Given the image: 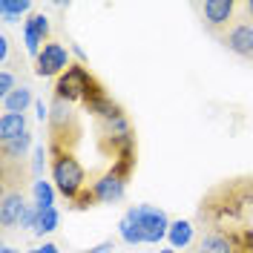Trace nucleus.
Segmentation results:
<instances>
[{
    "label": "nucleus",
    "mask_w": 253,
    "mask_h": 253,
    "mask_svg": "<svg viewBox=\"0 0 253 253\" xmlns=\"http://www.w3.org/2000/svg\"><path fill=\"white\" fill-rule=\"evenodd\" d=\"M86 107H89V112H95V115H98V118H104V121H112V118L124 115V112H121V107H118L112 98H107V95H98V98H92Z\"/></svg>",
    "instance_id": "nucleus-12"
},
{
    "label": "nucleus",
    "mask_w": 253,
    "mask_h": 253,
    "mask_svg": "<svg viewBox=\"0 0 253 253\" xmlns=\"http://www.w3.org/2000/svg\"><path fill=\"white\" fill-rule=\"evenodd\" d=\"M196 253H233V242L224 236V233H216L210 230L199 239V251Z\"/></svg>",
    "instance_id": "nucleus-10"
},
{
    "label": "nucleus",
    "mask_w": 253,
    "mask_h": 253,
    "mask_svg": "<svg viewBox=\"0 0 253 253\" xmlns=\"http://www.w3.org/2000/svg\"><path fill=\"white\" fill-rule=\"evenodd\" d=\"M49 121H52V129H55V135H58V132H61V126H66L69 121H72V110H69V104L61 101V98H55V107H52Z\"/></svg>",
    "instance_id": "nucleus-15"
},
{
    "label": "nucleus",
    "mask_w": 253,
    "mask_h": 253,
    "mask_svg": "<svg viewBox=\"0 0 253 253\" xmlns=\"http://www.w3.org/2000/svg\"><path fill=\"white\" fill-rule=\"evenodd\" d=\"M193 9L202 17V26H205L213 38H224L227 29L236 23V12L239 3L233 0H205V3H193Z\"/></svg>",
    "instance_id": "nucleus-2"
},
{
    "label": "nucleus",
    "mask_w": 253,
    "mask_h": 253,
    "mask_svg": "<svg viewBox=\"0 0 253 253\" xmlns=\"http://www.w3.org/2000/svg\"><path fill=\"white\" fill-rule=\"evenodd\" d=\"M23 132H29L23 115H3V118H0V141H3V144L20 138Z\"/></svg>",
    "instance_id": "nucleus-11"
},
{
    "label": "nucleus",
    "mask_w": 253,
    "mask_h": 253,
    "mask_svg": "<svg viewBox=\"0 0 253 253\" xmlns=\"http://www.w3.org/2000/svg\"><path fill=\"white\" fill-rule=\"evenodd\" d=\"M35 110H38V121H49V115H52V110H49L43 101H35Z\"/></svg>",
    "instance_id": "nucleus-26"
},
{
    "label": "nucleus",
    "mask_w": 253,
    "mask_h": 253,
    "mask_svg": "<svg viewBox=\"0 0 253 253\" xmlns=\"http://www.w3.org/2000/svg\"><path fill=\"white\" fill-rule=\"evenodd\" d=\"M43 167H46V150H43V144H41V147H35V158H32V173L41 178Z\"/></svg>",
    "instance_id": "nucleus-24"
},
{
    "label": "nucleus",
    "mask_w": 253,
    "mask_h": 253,
    "mask_svg": "<svg viewBox=\"0 0 253 253\" xmlns=\"http://www.w3.org/2000/svg\"><path fill=\"white\" fill-rule=\"evenodd\" d=\"M63 69H69V52L61 43H43L38 61H35V75L52 78V75H61Z\"/></svg>",
    "instance_id": "nucleus-6"
},
{
    "label": "nucleus",
    "mask_w": 253,
    "mask_h": 253,
    "mask_svg": "<svg viewBox=\"0 0 253 253\" xmlns=\"http://www.w3.org/2000/svg\"><path fill=\"white\" fill-rule=\"evenodd\" d=\"M124 178H121V175L118 173H107V175H101V178H98V181H92V190H89V193H92V202H101V205H115V202H121V199H124Z\"/></svg>",
    "instance_id": "nucleus-7"
},
{
    "label": "nucleus",
    "mask_w": 253,
    "mask_h": 253,
    "mask_svg": "<svg viewBox=\"0 0 253 253\" xmlns=\"http://www.w3.org/2000/svg\"><path fill=\"white\" fill-rule=\"evenodd\" d=\"M38 219H41V207L29 205V210H26L23 219H20V227H23V230H38Z\"/></svg>",
    "instance_id": "nucleus-22"
},
{
    "label": "nucleus",
    "mask_w": 253,
    "mask_h": 253,
    "mask_svg": "<svg viewBox=\"0 0 253 253\" xmlns=\"http://www.w3.org/2000/svg\"><path fill=\"white\" fill-rule=\"evenodd\" d=\"M26 20H29L32 26H35V32H38V35L46 41V38H49V17H46V15H41V12H35V15H29ZM46 43H49V41H46Z\"/></svg>",
    "instance_id": "nucleus-21"
},
{
    "label": "nucleus",
    "mask_w": 253,
    "mask_h": 253,
    "mask_svg": "<svg viewBox=\"0 0 253 253\" xmlns=\"http://www.w3.org/2000/svg\"><path fill=\"white\" fill-rule=\"evenodd\" d=\"M52 178H55V187L61 190L66 199H78V193L84 190V181H86L84 167L78 164V158L66 156V153L55 158V164H52Z\"/></svg>",
    "instance_id": "nucleus-4"
},
{
    "label": "nucleus",
    "mask_w": 253,
    "mask_h": 253,
    "mask_svg": "<svg viewBox=\"0 0 253 253\" xmlns=\"http://www.w3.org/2000/svg\"><path fill=\"white\" fill-rule=\"evenodd\" d=\"M221 43L230 49L233 55L253 61V23L248 17H236V23L227 29V35L221 38Z\"/></svg>",
    "instance_id": "nucleus-5"
},
{
    "label": "nucleus",
    "mask_w": 253,
    "mask_h": 253,
    "mask_svg": "<svg viewBox=\"0 0 253 253\" xmlns=\"http://www.w3.org/2000/svg\"><path fill=\"white\" fill-rule=\"evenodd\" d=\"M32 193H35V205L38 207H55V190H52L49 181H43V178L32 181Z\"/></svg>",
    "instance_id": "nucleus-16"
},
{
    "label": "nucleus",
    "mask_w": 253,
    "mask_h": 253,
    "mask_svg": "<svg viewBox=\"0 0 253 253\" xmlns=\"http://www.w3.org/2000/svg\"><path fill=\"white\" fill-rule=\"evenodd\" d=\"M58 227V210L55 207H41V219H38V230L35 233H52Z\"/></svg>",
    "instance_id": "nucleus-19"
},
{
    "label": "nucleus",
    "mask_w": 253,
    "mask_h": 253,
    "mask_svg": "<svg viewBox=\"0 0 253 253\" xmlns=\"http://www.w3.org/2000/svg\"><path fill=\"white\" fill-rule=\"evenodd\" d=\"M6 61H9V38L0 35V63L6 66Z\"/></svg>",
    "instance_id": "nucleus-27"
},
{
    "label": "nucleus",
    "mask_w": 253,
    "mask_h": 253,
    "mask_svg": "<svg viewBox=\"0 0 253 253\" xmlns=\"http://www.w3.org/2000/svg\"><path fill=\"white\" fill-rule=\"evenodd\" d=\"M26 210H29V205L20 190H3V199H0V224L3 227H15V224L20 227V219Z\"/></svg>",
    "instance_id": "nucleus-8"
},
{
    "label": "nucleus",
    "mask_w": 253,
    "mask_h": 253,
    "mask_svg": "<svg viewBox=\"0 0 253 253\" xmlns=\"http://www.w3.org/2000/svg\"><path fill=\"white\" fill-rule=\"evenodd\" d=\"M29 144H32V132H23L20 138L3 144V156L6 158H23V153L29 150Z\"/></svg>",
    "instance_id": "nucleus-17"
},
{
    "label": "nucleus",
    "mask_w": 253,
    "mask_h": 253,
    "mask_svg": "<svg viewBox=\"0 0 253 253\" xmlns=\"http://www.w3.org/2000/svg\"><path fill=\"white\" fill-rule=\"evenodd\" d=\"M29 253H38V251H29Z\"/></svg>",
    "instance_id": "nucleus-31"
},
{
    "label": "nucleus",
    "mask_w": 253,
    "mask_h": 253,
    "mask_svg": "<svg viewBox=\"0 0 253 253\" xmlns=\"http://www.w3.org/2000/svg\"><path fill=\"white\" fill-rule=\"evenodd\" d=\"M17 86H15V75L9 72V69H3L0 72V98H6V95H12Z\"/></svg>",
    "instance_id": "nucleus-23"
},
{
    "label": "nucleus",
    "mask_w": 253,
    "mask_h": 253,
    "mask_svg": "<svg viewBox=\"0 0 253 253\" xmlns=\"http://www.w3.org/2000/svg\"><path fill=\"white\" fill-rule=\"evenodd\" d=\"M26 12H32V0H0V15L6 23L20 20Z\"/></svg>",
    "instance_id": "nucleus-13"
},
{
    "label": "nucleus",
    "mask_w": 253,
    "mask_h": 253,
    "mask_svg": "<svg viewBox=\"0 0 253 253\" xmlns=\"http://www.w3.org/2000/svg\"><path fill=\"white\" fill-rule=\"evenodd\" d=\"M0 253H17V251H15V248H9V245H6V248H3Z\"/></svg>",
    "instance_id": "nucleus-29"
},
{
    "label": "nucleus",
    "mask_w": 253,
    "mask_h": 253,
    "mask_svg": "<svg viewBox=\"0 0 253 253\" xmlns=\"http://www.w3.org/2000/svg\"><path fill=\"white\" fill-rule=\"evenodd\" d=\"M23 41H26V52H29L32 58L38 61V55H41V43H43V38L35 32V26H32L29 20H23Z\"/></svg>",
    "instance_id": "nucleus-18"
},
{
    "label": "nucleus",
    "mask_w": 253,
    "mask_h": 253,
    "mask_svg": "<svg viewBox=\"0 0 253 253\" xmlns=\"http://www.w3.org/2000/svg\"><path fill=\"white\" fill-rule=\"evenodd\" d=\"M29 104H32V89H29V86H17V89H15L12 95L0 98L3 115H23Z\"/></svg>",
    "instance_id": "nucleus-9"
},
{
    "label": "nucleus",
    "mask_w": 253,
    "mask_h": 253,
    "mask_svg": "<svg viewBox=\"0 0 253 253\" xmlns=\"http://www.w3.org/2000/svg\"><path fill=\"white\" fill-rule=\"evenodd\" d=\"M158 253H175L173 248H164V251H158Z\"/></svg>",
    "instance_id": "nucleus-30"
},
{
    "label": "nucleus",
    "mask_w": 253,
    "mask_h": 253,
    "mask_svg": "<svg viewBox=\"0 0 253 253\" xmlns=\"http://www.w3.org/2000/svg\"><path fill=\"white\" fill-rule=\"evenodd\" d=\"M112 251H115V242L107 239V242H101V245H95V248H89V251H84V253H112Z\"/></svg>",
    "instance_id": "nucleus-25"
},
{
    "label": "nucleus",
    "mask_w": 253,
    "mask_h": 253,
    "mask_svg": "<svg viewBox=\"0 0 253 253\" xmlns=\"http://www.w3.org/2000/svg\"><path fill=\"white\" fill-rule=\"evenodd\" d=\"M98 95H104L98 89V84L89 78V72H86V66H69L66 72H63L58 84H55V98H61V101H75V98H84L86 104L98 98Z\"/></svg>",
    "instance_id": "nucleus-3"
},
{
    "label": "nucleus",
    "mask_w": 253,
    "mask_h": 253,
    "mask_svg": "<svg viewBox=\"0 0 253 253\" xmlns=\"http://www.w3.org/2000/svg\"><path fill=\"white\" fill-rule=\"evenodd\" d=\"M38 253H58V245L46 242V245H41V248H38Z\"/></svg>",
    "instance_id": "nucleus-28"
},
{
    "label": "nucleus",
    "mask_w": 253,
    "mask_h": 253,
    "mask_svg": "<svg viewBox=\"0 0 253 253\" xmlns=\"http://www.w3.org/2000/svg\"><path fill=\"white\" fill-rule=\"evenodd\" d=\"M167 239H170V245H173V248H187L190 242H193V224H190V221H181V219L173 221Z\"/></svg>",
    "instance_id": "nucleus-14"
},
{
    "label": "nucleus",
    "mask_w": 253,
    "mask_h": 253,
    "mask_svg": "<svg viewBox=\"0 0 253 253\" xmlns=\"http://www.w3.org/2000/svg\"><path fill=\"white\" fill-rule=\"evenodd\" d=\"M126 221H132L138 230H141L144 242H150V245H158L161 239L170 233V224L173 221L167 219V213L161 210V207H153V205H135L126 210Z\"/></svg>",
    "instance_id": "nucleus-1"
},
{
    "label": "nucleus",
    "mask_w": 253,
    "mask_h": 253,
    "mask_svg": "<svg viewBox=\"0 0 253 253\" xmlns=\"http://www.w3.org/2000/svg\"><path fill=\"white\" fill-rule=\"evenodd\" d=\"M118 233H121V239H124L126 245H141V242H144L141 230H138L132 221H126V219L118 221Z\"/></svg>",
    "instance_id": "nucleus-20"
}]
</instances>
